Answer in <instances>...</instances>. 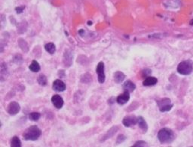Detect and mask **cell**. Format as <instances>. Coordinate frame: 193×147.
I'll use <instances>...</instances> for the list:
<instances>
[{
	"instance_id": "6da1fadb",
	"label": "cell",
	"mask_w": 193,
	"mask_h": 147,
	"mask_svg": "<svg viewBox=\"0 0 193 147\" xmlns=\"http://www.w3.org/2000/svg\"><path fill=\"white\" fill-rule=\"evenodd\" d=\"M42 134V131L36 125H33L24 131L23 137L25 140L35 141L39 139Z\"/></svg>"
},
{
	"instance_id": "7a4b0ae2",
	"label": "cell",
	"mask_w": 193,
	"mask_h": 147,
	"mask_svg": "<svg viewBox=\"0 0 193 147\" xmlns=\"http://www.w3.org/2000/svg\"><path fill=\"white\" fill-rule=\"evenodd\" d=\"M174 134L169 128H162L158 133V139L162 143H169L174 139Z\"/></svg>"
},
{
	"instance_id": "3957f363",
	"label": "cell",
	"mask_w": 193,
	"mask_h": 147,
	"mask_svg": "<svg viewBox=\"0 0 193 147\" xmlns=\"http://www.w3.org/2000/svg\"><path fill=\"white\" fill-rule=\"evenodd\" d=\"M193 71V62L190 60L182 61L177 66V72L183 75H189Z\"/></svg>"
},
{
	"instance_id": "277c9868",
	"label": "cell",
	"mask_w": 193,
	"mask_h": 147,
	"mask_svg": "<svg viewBox=\"0 0 193 147\" xmlns=\"http://www.w3.org/2000/svg\"><path fill=\"white\" fill-rule=\"evenodd\" d=\"M158 106L161 112L170 111L173 107V105L171 103V100L168 98H164L158 101Z\"/></svg>"
},
{
	"instance_id": "5b68a950",
	"label": "cell",
	"mask_w": 193,
	"mask_h": 147,
	"mask_svg": "<svg viewBox=\"0 0 193 147\" xmlns=\"http://www.w3.org/2000/svg\"><path fill=\"white\" fill-rule=\"evenodd\" d=\"M96 72L98 73V81L100 83L103 84L105 81V72H104V63L103 62L98 63V66H97V69H96Z\"/></svg>"
},
{
	"instance_id": "8992f818",
	"label": "cell",
	"mask_w": 193,
	"mask_h": 147,
	"mask_svg": "<svg viewBox=\"0 0 193 147\" xmlns=\"http://www.w3.org/2000/svg\"><path fill=\"white\" fill-rule=\"evenodd\" d=\"M21 110V107L19 105L18 103L17 102H11L8 104V107H7V112L8 114H10L11 116H14V115L17 114Z\"/></svg>"
},
{
	"instance_id": "52a82bcc",
	"label": "cell",
	"mask_w": 193,
	"mask_h": 147,
	"mask_svg": "<svg viewBox=\"0 0 193 147\" xmlns=\"http://www.w3.org/2000/svg\"><path fill=\"white\" fill-rule=\"evenodd\" d=\"M138 118H137L135 116H127L123 119L122 123L125 127H131L133 125H135L137 123Z\"/></svg>"
},
{
	"instance_id": "ba28073f",
	"label": "cell",
	"mask_w": 193,
	"mask_h": 147,
	"mask_svg": "<svg viewBox=\"0 0 193 147\" xmlns=\"http://www.w3.org/2000/svg\"><path fill=\"white\" fill-rule=\"evenodd\" d=\"M52 88H53V89L55 91L62 92V91H64L66 90V85H65V83L62 80L56 79L53 82Z\"/></svg>"
},
{
	"instance_id": "9c48e42d",
	"label": "cell",
	"mask_w": 193,
	"mask_h": 147,
	"mask_svg": "<svg viewBox=\"0 0 193 147\" xmlns=\"http://www.w3.org/2000/svg\"><path fill=\"white\" fill-rule=\"evenodd\" d=\"M51 102L53 105L57 109H61L63 106V100L58 94H54L51 97Z\"/></svg>"
},
{
	"instance_id": "30bf717a",
	"label": "cell",
	"mask_w": 193,
	"mask_h": 147,
	"mask_svg": "<svg viewBox=\"0 0 193 147\" xmlns=\"http://www.w3.org/2000/svg\"><path fill=\"white\" fill-rule=\"evenodd\" d=\"M130 99V93L127 91H124V93L118 96L116 99V102L119 105H124L127 103Z\"/></svg>"
},
{
	"instance_id": "8fae6325",
	"label": "cell",
	"mask_w": 193,
	"mask_h": 147,
	"mask_svg": "<svg viewBox=\"0 0 193 147\" xmlns=\"http://www.w3.org/2000/svg\"><path fill=\"white\" fill-rule=\"evenodd\" d=\"M158 82V79L156 77L153 76H147L143 81V85L144 86H152V85H156Z\"/></svg>"
},
{
	"instance_id": "7c38bea8",
	"label": "cell",
	"mask_w": 193,
	"mask_h": 147,
	"mask_svg": "<svg viewBox=\"0 0 193 147\" xmlns=\"http://www.w3.org/2000/svg\"><path fill=\"white\" fill-rule=\"evenodd\" d=\"M135 88H136L135 84L133 82H132L131 81H130V80H127V81H126L123 84V89H124V91H128L129 93L133 92L135 90Z\"/></svg>"
},
{
	"instance_id": "4fadbf2b",
	"label": "cell",
	"mask_w": 193,
	"mask_h": 147,
	"mask_svg": "<svg viewBox=\"0 0 193 147\" xmlns=\"http://www.w3.org/2000/svg\"><path fill=\"white\" fill-rule=\"evenodd\" d=\"M71 52L69 50L66 51L64 54V57H63V63L66 65V66H69L72 64V56L71 54Z\"/></svg>"
},
{
	"instance_id": "5bb4252c",
	"label": "cell",
	"mask_w": 193,
	"mask_h": 147,
	"mask_svg": "<svg viewBox=\"0 0 193 147\" xmlns=\"http://www.w3.org/2000/svg\"><path fill=\"white\" fill-rule=\"evenodd\" d=\"M124 78H125V75H124L122 72L117 71L116 72H115V74H114L115 82L118 83H118H121L124 81Z\"/></svg>"
},
{
	"instance_id": "9a60e30c",
	"label": "cell",
	"mask_w": 193,
	"mask_h": 147,
	"mask_svg": "<svg viewBox=\"0 0 193 147\" xmlns=\"http://www.w3.org/2000/svg\"><path fill=\"white\" fill-rule=\"evenodd\" d=\"M137 124H138V125H139V128H140L141 129L143 132H146V131H147V129H148V125H147V124H146L145 119H143V117H141V116L138 117Z\"/></svg>"
},
{
	"instance_id": "2e32d148",
	"label": "cell",
	"mask_w": 193,
	"mask_h": 147,
	"mask_svg": "<svg viewBox=\"0 0 193 147\" xmlns=\"http://www.w3.org/2000/svg\"><path fill=\"white\" fill-rule=\"evenodd\" d=\"M29 68H30V71H32V72H39L40 69H41V68H40L39 63H38L36 60H33V61H32L31 64L30 65Z\"/></svg>"
},
{
	"instance_id": "e0dca14e",
	"label": "cell",
	"mask_w": 193,
	"mask_h": 147,
	"mask_svg": "<svg viewBox=\"0 0 193 147\" xmlns=\"http://www.w3.org/2000/svg\"><path fill=\"white\" fill-rule=\"evenodd\" d=\"M45 49L48 53H49L50 54H53L56 51V47H55V45L54 43H48L45 46Z\"/></svg>"
},
{
	"instance_id": "ac0fdd59",
	"label": "cell",
	"mask_w": 193,
	"mask_h": 147,
	"mask_svg": "<svg viewBox=\"0 0 193 147\" xmlns=\"http://www.w3.org/2000/svg\"><path fill=\"white\" fill-rule=\"evenodd\" d=\"M11 147H21V141L20 138L17 136L13 137L11 140Z\"/></svg>"
},
{
	"instance_id": "d6986e66",
	"label": "cell",
	"mask_w": 193,
	"mask_h": 147,
	"mask_svg": "<svg viewBox=\"0 0 193 147\" xmlns=\"http://www.w3.org/2000/svg\"><path fill=\"white\" fill-rule=\"evenodd\" d=\"M117 130H118V128L117 127H113L111 129H110V131H109L108 132H107V134L105 135V137H104V139H103V141L106 140L107 139H109V138H110L111 137H113V135L116 134V132L117 131Z\"/></svg>"
},
{
	"instance_id": "ffe728a7",
	"label": "cell",
	"mask_w": 193,
	"mask_h": 147,
	"mask_svg": "<svg viewBox=\"0 0 193 147\" xmlns=\"http://www.w3.org/2000/svg\"><path fill=\"white\" fill-rule=\"evenodd\" d=\"M40 118H41V114L39 113H36V112H33V113H30V116H29V119L31 121H33V122H36Z\"/></svg>"
},
{
	"instance_id": "44dd1931",
	"label": "cell",
	"mask_w": 193,
	"mask_h": 147,
	"mask_svg": "<svg viewBox=\"0 0 193 147\" xmlns=\"http://www.w3.org/2000/svg\"><path fill=\"white\" fill-rule=\"evenodd\" d=\"M38 82L42 86L46 85V84H47V78H46L45 75L42 74V75H40L38 77Z\"/></svg>"
},
{
	"instance_id": "7402d4cb",
	"label": "cell",
	"mask_w": 193,
	"mask_h": 147,
	"mask_svg": "<svg viewBox=\"0 0 193 147\" xmlns=\"http://www.w3.org/2000/svg\"><path fill=\"white\" fill-rule=\"evenodd\" d=\"M146 146V142H144V141H142V140H140V141H137L136 143L134 144V145H133V147H137V146Z\"/></svg>"
},
{
	"instance_id": "603a6c76",
	"label": "cell",
	"mask_w": 193,
	"mask_h": 147,
	"mask_svg": "<svg viewBox=\"0 0 193 147\" xmlns=\"http://www.w3.org/2000/svg\"><path fill=\"white\" fill-rule=\"evenodd\" d=\"M189 24H190V25H193V19H192V20H190Z\"/></svg>"
}]
</instances>
